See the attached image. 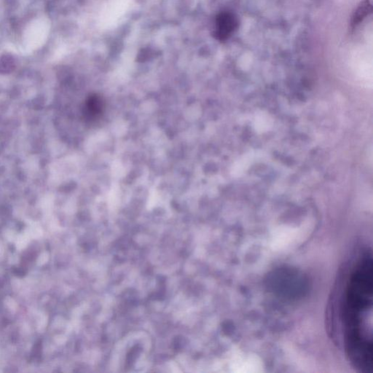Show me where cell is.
Returning <instances> with one entry per match:
<instances>
[{"mask_svg": "<svg viewBox=\"0 0 373 373\" xmlns=\"http://www.w3.org/2000/svg\"><path fill=\"white\" fill-rule=\"evenodd\" d=\"M342 290L340 320L343 346L354 368L363 373L373 371V265L372 254L360 256L346 278Z\"/></svg>", "mask_w": 373, "mask_h": 373, "instance_id": "cell-1", "label": "cell"}, {"mask_svg": "<svg viewBox=\"0 0 373 373\" xmlns=\"http://www.w3.org/2000/svg\"><path fill=\"white\" fill-rule=\"evenodd\" d=\"M268 287L272 292L286 299L301 298L306 292L308 283L303 276L295 269L280 268L269 275Z\"/></svg>", "mask_w": 373, "mask_h": 373, "instance_id": "cell-2", "label": "cell"}, {"mask_svg": "<svg viewBox=\"0 0 373 373\" xmlns=\"http://www.w3.org/2000/svg\"><path fill=\"white\" fill-rule=\"evenodd\" d=\"M238 25L235 15L230 12H222L216 16L213 36L218 40H226L237 29Z\"/></svg>", "mask_w": 373, "mask_h": 373, "instance_id": "cell-3", "label": "cell"}, {"mask_svg": "<svg viewBox=\"0 0 373 373\" xmlns=\"http://www.w3.org/2000/svg\"><path fill=\"white\" fill-rule=\"evenodd\" d=\"M371 11H372L371 4H370L368 0H365L359 5L357 10L355 12L353 19H352V25L355 26L359 24L367 16H368L369 13H371Z\"/></svg>", "mask_w": 373, "mask_h": 373, "instance_id": "cell-4", "label": "cell"}, {"mask_svg": "<svg viewBox=\"0 0 373 373\" xmlns=\"http://www.w3.org/2000/svg\"><path fill=\"white\" fill-rule=\"evenodd\" d=\"M14 61L13 57L9 55H4L0 58V71H10L12 70Z\"/></svg>", "mask_w": 373, "mask_h": 373, "instance_id": "cell-5", "label": "cell"}, {"mask_svg": "<svg viewBox=\"0 0 373 373\" xmlns=\"http://www.w3.org/2000/svg\"><path fill=\"white\" fill-rule=\"evenodd\" d=\"M35 349L33 351V356L35 357L40 356L41 349H42V343L39 342V343H36L35 346Z\"/></svg>", "mask_w": 373, "mask_h": 373, "instance_id": "cell-6", "label": "cell"}, {"mask_svg": "<svg viewBox=\"0 0 373 373\" xmlns=\"http://www.w3.org/2000/svg\"><path fill=\"white\" fill-rule=\"evenodd\" d=\"M14 273L15 274L17 275V276H24L25 273H26V271H25V270H23V268H20V267H18V268H16V270H15Z\"/></svg>", "mask_w": 373, "mask_h": 373, "instance_id": "cell-7", "label": "cell"}]
</instances>
